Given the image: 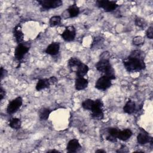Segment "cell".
I'll use <instances>...</instances> for the list:
<instances>
[{
    "mask_svg": "<svg viewBox=\"0 0 153 153\" xmlns=\"http://www.w3.org/2000/svg\"><path fill=\"white\" fill-rule=\"evenodd\" d=\"M144 42V38L140 36H135L133 39V44L136 46H139Z\"/></svg>",
    "mask_w": 153,
    "mask_h": 153,
    "instance_id": "cell-26",
    "label": "cell"
},
{
    "mask_svg": "<svg viewBox=\"0 0 153 153\" xmlns=\"http://www.w3.org/2000/svg\"><path fill=\"white\" fill-rule=\"evenodd\" d=\"M96 6L99 8H103L106 12H111L114 11L118 5L115 1H108V0H99L96 2Z\"/></svg>",
    "mask_w": 153,
    "mask_h": 153,
    "instance_id": "cell-4",
    "label": "cell"
},
{
    "mask_svg": "<svg viewBox=\"0 0 153 153\" xmlns=\"http://www.w3.org/2000/svg\"><path fill=\"white\" fill-rule=\"evenodd\" d=\"M106 139L110 142H116L117 141V139L108 134L107 136H106Z\"/></svg>",
    "mask_w": 153,
    "mask_h": 153,
    "instance_id": "cell-32",
    "label": "cell"
},
{
    "mask_svg": "<svg viewBox=\"0 0 153 153\" xmlns=\"http://www.w3.org/2000/svg\"><path fill=\"white\" fill-rule=\"evenodd\" d=\"M144 53L140 50H134L123 60V65L126 69L130 72H139L146 68L144 61Z\"/></svg>",
    "mask_w": 153,
    "mask_h": 153,
    "instance_id": "cell-1",
    "label": "cell"
},
{
    "mask_svg": "<svg viewBox=\"0 0 153 153\" xmlns=\"http://www.w3.org/2000/svg\"><path fill=\"white\" fill-rule=\"evenodd\" d=\"M13 34H14L15 39H16V42L18 43V44L22 43L23 40L24 35L23 33V32L22 30V28H21V26L20 25H17L14 28Z\"/></svg>",
    "mask_w": 153,
    "mask_h": 153,
    "instance_id": "cell-14",
    "label": "cell"
},
{
    "mask_svg": "<svg viewBox=\"0 0 153 153\" xmlns=\"http://www.w3.org/2000/svg\"><path fill=\"white\" fill-rule=\"evenodd\" d=\"M120 130L117 128H115V127H111V128H109L108 129V134L115 137L117 139V136H118V133L120 131Z\"/></svg>",
    "mask_w": 153,
    "mask_h": 153,
    "instance_id": "cell-27",
    "label": "cell"
},
{
    "mask_svg": "<svg viewBox=\"0 0 153 153\" xmlns=\"http://www.w3.org/2000/svg\"><path fill=\"white\" fill-rule=\"evenodd\" d=\"M51 112V110L49 108H42L39 112V119L41 120L46 121L47 120H48Z\"/></svg>",
    "mask_w": 153,
    "mask_h": 153,
    "instance_id": "cell-21",
    "label": "cell"
},
{
    "mask_svg": "<svg viewBox=\"0 0 153 153\" xmlns=\"http://www.w3.org/2000/svg\"><path fill=\"white\" fill-rule=\"evenodd\" d=\"M88 84V81L87 79L84 77L76 76L75 82V87L76 90H84Z\"/></svg>",
    "mask_w": 153,
    "mask_h": 153,
    "instance_id": "cell-12",
    "label": "cell"
},
{
    "mask_svg": "<svg viewBox=\"0 0 153 153\" xmlns=\"http://www.w3.org/2000/svg\"><path fill=\"white\" fill-rule=\"evenodd\" d=\"M146 35L147 36V38H148L149 39H152L153 38V27L152 26H150L148 29L146 30Z\"/></svg>",
    "mask_w": 153,
    "mask_h": 153,
    "instance_id": "cell-28",
    "label": "cell"
},
{
    "mask_svg": "<svg viewBox=\"0 0 153 153\" xmlns=\"http://www.w3.org/2000/svg\"><path fill=\"white\" fill-rule=\"evenodd\" d=\"M81 148V146L79 141L76 139H72L69 141L66 146V150L68 152H76Z\"/></svg>",
    "mask_w": 153,
    "mask_h": 153,
    "instance_id": "cell-11",
    "label": "cell"
},
{
    "mask_svg": "<svg viewBox=\"0 0 153 153\" xmlns=\"http://www.w3.org/2000/svg\"><path fill=\"white\" fill-rule=\"evenodd\" d=\"M96 69L107 76L112 80L115 79V71L112 67L109 60L106 58H102L96 65Z\"/></svg>",
    "mask_w": 153,
    "mask_h": 153,
    "instance_id": "cell-2",
    "label": "cell"
},
{
    "mask_svg": "<svg viewBox=\"0 0 153 153\" xmlns=\"http://www.w3.org/2000/svg\"><path fill=\"white\" fill-rule=\"evenodd\" d=\"M76 36L75 28L72 26H67L65 30L61 34L62 38L67 42H71L74 40Z\"/></svg>",
    "mask_w": 153,
    "mask_h": 153,
    "instance_id": "cell-9",
    "label": "cell"
},
{
    "mask_svg": "<svg viewBox=\"0 0 153 153\" xmlns=\"http://www.w3.org/2000/svg\"><path fill=\"white\" fill-rule=\"evenodd\" d=\"M94 103V100L92 99H86L84 101L82 102V107L85 109V110H88V111H90Z\"/></svg>",
    "mask_w": 153,
    "mask_h": 153,
    "instance_id": "cell-25",
    "label": "cell"
},
{
    "mask_svg": "<svg viewBox=\"0 0 153 153\" xmlns=\"http://www.w3.org/2000/svg\"><path fill=\"white\" fill-rule=\"evenodd\" d=\"M47 152H59V151H57V150L53 149V150H49V151H48Z\"/></svg>",
    "mask_w": 153,
    "mask_h": 153,
    "instance_id": "cell-35",
    "label": "cell"
},
{
    "mask_svg": "<svg viewBox=\"0 0 153 153\" xmlns=\"http://www.w3.org/2000/svg\"><path fill=\"white\" fill-rule=\"evenodd\" d=\"M30 47L26 44L23 43L18 44L17 47L15 49L14 51V57L15 59L17 60H21L24 56L29 51Z\"/></svg>",
    "mask_w": 153,
    "mask_h": 153,
    "instance_id": "cell-8",
    "label": "cell"
},
{
    "mask_svg": "<svg viewBox=\"0 0 153 153\" xmlns=\"http://www.w3.org/2000/svg\"><path fill=\"white\" fill-rule=\"evenodd\" d=\"M48 79H49V81H50V84L51 85H53V84H56L57 82V78L56 77V76H51L50 78H48Z\"/></svg>",
    "mask_w": 153,
    "mask_h": 153,
    "instance_id": "cell-31",
    "label": "cell"
},
{
    "mask_svg": "<svg viewBox=\"0 0 153 153\" xmlns=\"http://www.w3.org/2000/svg\"><path fill=\"white\" fill-rule=\"evenodd\" d=\"M134 23L136 26L142 29H144V28H145V27L147 25L146 21L143 19L139 17H136Z\"/></svg>",
    "mask_w": 153,
    "mask_h": 153,
    "instance_id": "cell-23",
    "label": "cell"
},
{
    "mask_svg": "<svg viewBox=\"0 0 153 153\" xmlns=\"http://www.w3.org/2000/svg\"><path fill=\"white\" fill-rule=\"evenodd\" d=\"M136 110V104L134 101L128 100L123 107V111L125 113L131 114L134 112Z\"/></svg>",
    "mask_w": 153,
    "mask_h": 153,
    "instance_id": "cell-16",
    "label": "cell"
},
{
    "mask_svg": "<svg viewBox=\"0 0 153 153\" xmlns=\"http://www.w3.org/2000/svg\"><path fill=\"white\" fill-rule=\"evenodd\" d=\"M38 2L44 10L56 8L63 5V2L61 0H39Z\"/></svg>",
    "mask_w": 153,
    "mask_h": 153,
    "instance_id": "cell-7",
    "label": "cell"
},
{
    "mask_svg": "<svg viewBox=\"0 0 153 153\" xmlns=\"http://www.w3.org/2000/svg\"><path fill=\"white\" fill-rule=\"evenodd\" d=\"M132 134V131L128 128H126L123 130H120L117 136V139H119L120 140H121L123 141H126L131 137Z\"/></svg>",
    "mask_w": 153,
    "mask_h": 153,
    "instance_id": "cell-17",
    "label": "cell"
},
{
    "mask_svg": "<svg viewBox=\"0 0 153 153\" xmlns=\"http://www.w3.org/2000/svg\"><path fill=\"white\" fill-rule=\"evenodd\" d=\"M62 18L59 16H54L51 17L49 20V24L51 26H55L59 25L61 23Z\"/></svg>",
    "mask_w": 153,
    "mask_h": 153,
    "instance_id": "cell-24",
    "label": "cell"
},
{
    "mask_svg": "<svg viewBox=\"0 0 153 153\" xmlns=\"http://www.w3.org/2000/svg\"><path fill=\"white\" fill-rule=\"evenodd\" d=\"M142 131L137 136V141L140 145H145L147 143L152 144V138L149 136L148 133L142 129Z\"/></svg>",
    "mask_w": 153,
    "mask_h": 153,
    "instance_id": "cell-10",
    "label": "cell"
},
{
    "mask_svg": "<svg viewBox=\"0 0 153 153\" xmlns=\"http://www.w3.org/2000/svg\"><path fill=\"white\" fill-rule=\"evenodd\" d=\"M88 71H89L88 66L82 62L76 69V71L75 72L76 75V76L84 77L87 74Z\"/></svg>",
    "mask_w": 153,
    "mask_h": 153,
    "instance_id": "cell-19",
    "label": "cell"
},
{
    "mask_svg": "<svg viewBox=\"0 0 153 153\" xmlns=\"http://www.w3.org/2000/svg\"><path fill=\"white\" fill-rule=\"evenodd\" d=\"M82 62L76 57H71L68 60V66L72 72H76V69Z\"/></svg>",
    "mask_w": 153,
    "mask_h": 153,
    "instance_id": "cell-20",
    "label": "cell"
},
{
    "mask_svg": "<svg viewBox=\"0 0 153 153\" xmlns=\"http://www.w3.org/2000/svg\"><path fill=\"white\" fill-rule=\"evenodd\" d=\"M7 71L5 70V69L3 68V67L1 68L0 69V78H1V80H2L4 78H5L7 75Z\"/></svg>",
    "mask_w": 153,
    "mask_h": 153,
    "instance_id": "cell-29",
    "label": "cell"
},
{
    "mask_svg": "<svg viewBox=\"0 0 153 153\" xmlns=\"http://www.w3.org/2000/svg\"><path fill=\"white\" fill-rule=\"evenodd\" d=\"M66 12L68 13V17L73 18L78 16L79 14V8L75 3L70 5L66 10Z\"/></svg>",
    "mask_w": 153,
    "mask_h": 153,
    "instance_id": "cell-15",
    "label": "cell"
},
{
    "mask_svg": "<svg viewBox=\"0 0 153 153\" xmlns=\"http://www.w3.org/2000/svg\"><path fill=\"white\" fill-rule=\"evenodd\" d=\"M22 122L19 118H12L9 121V126L15 130H18L21 127Z\"/></svg>",
    "mask_w": 153,
    "mask_h": 153,
    "instance_id": "cell-22",
    "label": "cell"
},
{
    "mask_svg": "<svg viewBox=\"0 0 153 153\" xmlns=\"http://www.w3.org/2000/svg\"><path fill=\"white\" fill-rule=\"evenodd\" d=\"M23 99L20 96H19L12 100L7 105V112L8 114H13L17 112L22 106Z\"/></svg>",
    "mask_w": 153,
    "mask_h": 153,
    "instance_id": "cell-6",
    "label": "cell"
},
{
    "mask_svg": "<svg viewBox=\"0 0 153 153\" xmlns=\"http://www.w3.org/2000/svg\"><path fill=\"white\" fill-rule=\"evenodd\" d=\"M51 85L48 78H44L38 80V82L36 83L35 88L37 91H41L43 89L49 88Z\"/></svg>",
    "mask_w": 153,
    "mask_h": 153,
    "instance_id": "cell-18",
    "label": "cell"
},
{
    "mask_svg": "<svg viewBox=\"0 0 153 153\" xmlns=\"http://www.w3.org/2000/svg\"><path fill=\"white\" fill-rule=\"evenodd\" d=\"M60 50V44L59 42H51L45 49V53L51 56H55L58 54Z\"/></svg>",
    "mask_w": 153,
    "mask_h": 153,
    "instance_id": "cell-13",
    "label": "cell"
},
{
    "mask_svg": "<svg viewBox=\"0 0 153 153\" xmlns=\"http://www.w3.org/2000/svg\"><path fill=\"white\" fill-rule=\"evenodd\" d=\"M112 85V79L106 75L100 76L96 82L95 87L99 90L105 91Z\"/></svg>",
    "mask_w": 153,
    "mask_h": 153,
    "instance_id": "cell-5",
    "label": "cell"
},
{
    "mask_svg": "<svg viewBox=\"0 0 153 153\" xmlns=\"http://www.w3.org/2000/svg\"><path fill=\"white\" fill-rule=\"evenodd\" d=\"M103 103L101 99H96L94 100V103L91 109L92 117L96 120H102L103 118Z\"/></svg>",
    "mask_w": 153,
    "mask_h": 153,
    "instance_id": "cell-3",
    "label": "cell"
},
{
    "mask_svg": "<svg viewBox=\"0 0 153 153\" xmlns=\"http://www.w3.org/2000/svg\"><path fill=\"white\" fill-rule=\"evenodd\" d=\"M125 149H127V147L125 145H122L121 147L120 148V149L119 150H117L116 152H128V151L125 150Z\"/></svg>",
    "mask_w": 153,
    "mask_h": 153,
    "instance_id": "cell-33",
    "label": "cell"
},
{
    "mask_svg": "<svg viewBox=\"0 0 153 153\" xmlns=\"http://www.w3.org/2000/svg\"><path fill=\"white\" fill-rule=\"evenodd\" d=\"M96 152H103V153H105L106 151L103 150V149H98L97 151H96Z\"/></svg>",
    "mask_w": 153,
    "mask_h": 153,
    "instance_id": "cell-34",
    "label": "cell"
},
{
    "mask_svg": "<svg viewBox=\"0 0 153 153\" xmlns=\"http://www.w3.org/2000/svg\"><path fill=\"white\" fill-rule=\"evenodd\" d=\"M5 96V91L2 88V86H1L0 88V100H2Z\"/></svg>",
    "mask_w": 153,
    "mask_h": 153,
    "instance_id": "cell-30",
    "label": "cell"
}]
</instances>
